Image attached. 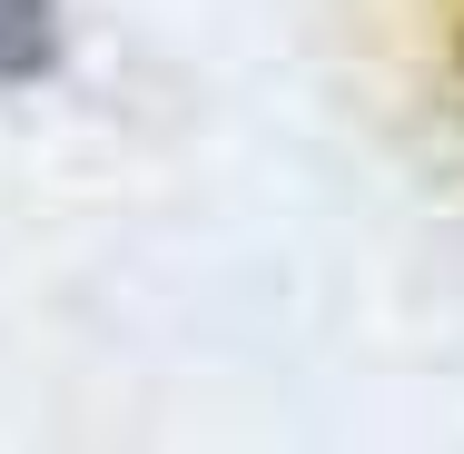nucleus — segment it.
<instances>
[{
	"instance_id": "obj_1",
	"label": "nucleus",
	"mask_w": 464,
	"mask_h": 454,
	"mask_svg": "<svg viewBox=\"0 0 464 454\" xmlns=\"http://www.w3.org/2000/svg\"><path fill=\"white\" fill-rule=\"evenodd\" d=\"M60 70V10L50 0H0V90Z\"/></svg>"
}]
</instances>
